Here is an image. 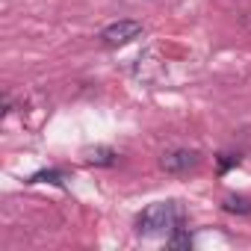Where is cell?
I'll use <instances>...</instances> for the list:
<instances>
[{
  "instance_id": "6da1fadb",
  "label": "cell",
  "mask_w": 251,
  "mask_h": 251,
  "mask_svg": "<svg viewBox=\"0 0 251 251\" xmlns=\"http://www.w3.org/2000/svg\"><path fill=\"white\" fill-rule=\"evenodd\" d=\"M183 219H186V210L180 201H157L136 216V233L142 236L172 233L175 227H183Z\"/></svg>"
},
{
  "instance_id": "7a4b0ae2",
  "label": "cell",
  "mask_w": 251,
  "mask_h": 251,
  "mask_svg": "<svg viewBox=\"0 0 251 251\" xmlns=\"http://www.w3.org/2000/svg\"><path fill=\"white\" fill-rule=\"evenodd\" d=\"M142 36V24L133 21V18H121V21H112L109 27L100 30V45L103 48H124Z\"/></svg>"
},
{
  "instance_id": "3957f363",
  "label": "cell",
  "mask_w": 251,
  "mask_h": 251,
  "mask_svg": "<svg viewBox=\"0 0 251 251\" xmlns=\"http://www.w3.org/2000/svg\"><path fill=\"white\" fill-rule=\"evenodd\" d=\"M198 166H201V154L189 151V148H175V151H166L160 157V169L166 175H189Z\"/></svg>"
},
{
  "instance_id": "277c9868",
  "label": "cell",
  "mask_w": 251,
  "mask_h": 251,
  "mask_svg": "<svg viewBox=\"0 0 251 251\" xmlns=\"http://www.w3.org/2000/svg\"><path fill=\"white\" fill-rule=\"evenodd\" d=\"M83 160L89 166H98V169H112L118 163V154L112 148H106V145H95V148H86L83 151Z\"/></svg>"
},
{
  "instance_id": "5b68a950",
  "label": "cell",
  "mask_w": 251,
  "mask_h": 251,
  "mask_svg": "<svg viewBox=\"0 0 251 251\" xmlns=\"http://www.w3.org/2000/svg\"><path fill=\"white\" fill-rule=\"evenodd\" d=\"M222 207H225L227 213H239V216H251V201H248V198H242V195H227V198L222 201Z\"/></svg>"
},
{
  "instance_id": "8992f818",
  "label": "cell",
  "mask_w": 251,
  "mask_h": 251,
  "mask_svg": "<svg viewBox=\"0 0 251 251\" xmlns=\"http://www.w3.org/2000/svg\"><path fill=\"white\" fill-rule=\"evenodd\" d=\"M169 245H172V248H189V245H192V236H189L183 227H175L172 236H169Z\"/></svg>"
},
{
  "instance_id": "52a82bcc",
  "label": "cell",
  "mask_w": 251,
  "mask_h": 251,
  "mask_svg": "<svg viewBox=\"0 0 251 251\" xmlns=\"http://www.w3.org/2000/svg\"><path fill=\"white\" fill-rule=\"evenodd\" d=\"M42 180L59 183V180H62V175H59V172H39V175H33V177H30V183H42Z\"/></svg>"
},
{
  "instance_id": "ba28073f",
  "label": "cell",
  "mask_w": 251,
  "mask_h": 251,
  "mask_svg": "<svg viewBox=\"0 0 251 251\" xmlns=\"http://www.w3.org/2000/svg\"><path fill=\"white\" fill-rule=\"evenodd\" d=\"M239 163V157H233V154H222V160H219V172H227L230 166H236Z\"/></svg>"
}]
</instances>
